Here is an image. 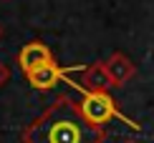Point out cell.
<instances>
[{"label":"cell","mask_w":154,"mask_h":143,"mask_svg":"<svg viewBox=\"0 0 154 143\" xmlns=\"http://www.w3.org/2000/svg\"><path fill=\"white\" fill-rule=\"evenodd\" d=\"M79 83L86 90H109V88H111V80H109V73H106V68H104V60L83 68Z\"/></svg>","instance_id":"6"},{"label":"cell","mask_w":154,"mask_h":143,"mask_svg":"<svg viewBox=\"0 0 154 143\" xmlns=\"http://www.w3.org/2000/svg\"><path fill=\"white\" fill-rule=\"evenodd\" d=\"M104 138V128L83 118L79 101L71 95H58L23 131V143H101Z\"/></svg>","instance_id":"1"},{"label":"cell","mask_w":154,"mask_h":143,"mask_svg":"<svg viewBox=\"0 0 154 143\" xmlns=\"http://www.w3.org/2000/svg\"><path fill=\"white\" fill-rule=\"evenodd\" d=\"M86 68V66H76V68H61L58 63H46V66H38V68H33L30 73H25V78H28V83L33 88H38V90H48V88H53L58 80H63V83H71V88L73 90H79V93H86V88L81 86L79 80H73L71 78V73H81V70Z\"/></svg>","instance_id":"3"},{"label":"cell","mask_w":154,"mask_h":143,"mask_svg":"<svg viewBox=\"0 0 154 143\" xmlns=\"http://www.w3.org/2000/svg\"><path fill=\"white\" fill-rule=\"evenodd\" d=\"M104 68L109 73V80H111V88H121L129 78L137 73V68H134V63L126 58L124 53H111L104 60Z\"/></svg>","instance_id":"5"},{"label":"cell","mask_w":154,"mask_h":143,"mask_svg":"<svg viewBox=\"0 0 154 143\" xmlns=\"http://www.w3.org/2000/svg\"><path fill=\"white\" fill-rule=\"evenodd\" d=\"M0 35H3V25H0Z\"/></svg>","instance_id":"9"},{"label":"cell","mask_w":154,"mask_h":143,"mask_svg":"<svg viewBox=\"0 0 154 143\" xmlns=\"http://www.w3.org/2000/svg\"><path fill=\"white\" fill-rule=\"evenodd\" d=\"M79 108H81L83 118L91 123V126H96V128H104L109 121H121V123H126L129 128H134V131H142L139 123L129 121L116 108V103H114V98H111L109 90H86V93H81Z\"/></svg>","instance_id":"2"},{"label":"cell","mask_w":154,"mask_h":143,"mask_svg":"<svg viewBox=\"0 0 154 143\" xmlns=\"http://www.w3.org/2000/svg\"><path fill=\"white\" fill-rule=\"evenodd\" d=\"M46 63H53V53H51L48 45L43 43H28L20 48V53H18V66H20L23 73H30L33 68L38 66H46Z\"/></svg>","instance_id":"4"},{"label":"cell","mask_w":154,"mask_h":143,"mask_svg":"<svg viewBox=\"0 0 154 143\" xmlns=\"http://www.w3.org/2000/svg\"><path fill=\"white\" fill-rule=\"evenodd\" d=\"M8 80H10V68L5 66L3 60H0V88H3V86H5Z\"/></svg>","instance_id":"7"},{"label":"cell","mask_w":154,"mask_h":143,"mask_svg":"<svg viewBox=\"0 0 154 143\" xmlns=\"http://www.w3.org/2000/svg\"><path fill=\"white\" fill-rule=\"evenodd\" d=\"M124 143H137V141H124Z\"/></svg>","instance_id":"8"}]
</instances>
